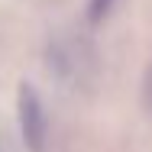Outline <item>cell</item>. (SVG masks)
<instances>
[{
    "label": "cell",
    "mask_w": 152,
    "mask_h": 152,
    "mask_svg": "<svg viewBox=\"0 0 152 152\" xmlns=\"http://www.w3.org/2000/svg\"><path fill=\"white\" fill-rule=\"evenodd\" d=\"M16 110H20V133L29 152H45L49 142V117L42 107V97L32 84H20V97H16Z\"/></svg>",
    "instance_id": "cell-1"
},
{
    "label": "cell",
    "mask_w": 152,
    "mask_h": 152,
    "mask_svg": "<svg viewBox=\"0 0 152 152\" xmlns=\"http://www.w3.org/2000/svg\"><path fill=\"white\" fill-rule=\"evenodd\" d=\"M110 10H113V0H91L88 3V20L91 23H100V20H107Z\"/></svg>",
    "instance_id": "cell-2"
},
{
    "label": "cell",
    "mask_w": 152,
    "mask_h": 152,
    "mask_svg": "<svg viewBox=\"0 0 152 152\" xmlns=\"http://www.w3.org/2000/svg\"><path fill=\"white\" fill-rule=\"evenodd\" d=\"M142 100H146V110L152 113V65L146 71V84H142Z\"/></svg>",
    "instance_id": "cell-3"
}]
</instances>
